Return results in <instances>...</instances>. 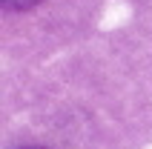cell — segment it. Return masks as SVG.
I'll list each match as a JSON object with an SVG mask.
<instances>
[{
  "mask_svg": "<svg viewBox=\"0 0 152 149\" xmlns=\"http://www.w3.org/2000/svg\"><path fill=\"white\" fill-rule=\"evenodd\" d=\"M3 3V9H9V12H29V9H34L40 0H0Z\"/></svg>",
  "mask_w": 152,
  "mask_h": 149,
  "instance_id": "cell-1",
  "label": "cell"
},
{
  "mask_svg": "<svg viewBox=\"0 0 152 149\" xmlns=\"http://www.w3.org/2000/svg\"><path fill=\"white\" fill-rule=\"evenodd\" d=\"M23 149H40V146H23Z\"/></svg>",
  "mask_w": 152,
  "mask_h": 149,
  "instance_id": "cell-2",
  "label": "cell"
}]
</instances>
